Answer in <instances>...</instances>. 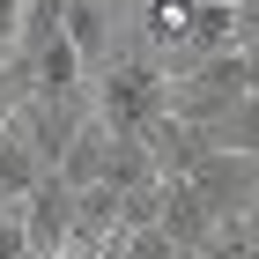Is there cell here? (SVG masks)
<instances>
[{
	"instance_id": "6da1fadb",
	"label": "cell",
	"mask_w": 259,
	"mask_h": 259,
	"mask_svg": "<svg viewBox=\"0 0 259 259\" xmlns=\"http://www.w3.org/2000/svg\"><path fill=\"white\" fill-rule=\"evenodd\" d=\"M97 119L111 126V134H126V141H148L170 119V67H163L156 52H141V60H126V67H104Z\"/></svg>"
},
{
	"instance_id": "7a4b0ae2",
	"label": "cell",
	"mask_w": 259,
	"mask_h": 259,
	"mask_svg": "<svg viewBox=\"0 0 259 259\" xmlns=\"http://www.w3.org/2000/svg\"><path fill=\"white\" fill-rule=\"evenodd\" d=\"M259 89V60L252 52H222V60H200L193 74H170V119H193L215 134L230 111Z\"/></svg>"
},
{
	"instance_id": "3957f363",
	"label": "cell",
	"mask_w": 259,
	"mask_h": 259,
	"mask_svg": "<svg viewBox=\"0 0 259 259\" xmlns=\"http://www.w3.org/2000/svg\"><path fill=\"white\" fill-rule=\"evenodd\" d=\"M200 200L215 207V222H244L259 200V156H237V148H215V156L193 170Z\"/></svg>"
},
{
	"instance_id": "277c9868",
	"label": "cell",
	"mask_w": 259,
	"mask_h": 259,
	"mask_svg": "<svg viewBox=\"0 0 259 259\" xmlns=\"http://www.w3.org/2000/svg\"><path fill=\"white\" fill-rule=\"evenodd\" d=\"M22 230H30V252L37 259H67V244H74V185L60 170L22 200Z\"/></svg>"
},
{
	"instance_id": "5b68a950",
	"label": "cell",
	"mask_w": 259,
	"mask_h": 259,
	"mask_svg": "<svg viewBox=\"0 0 259 259\" xmlns=\"http://www.w3.org/2000/svg\"><path fill=\"white\" fill-rule=\"evenodd\" d=\"M163 230H170V244H185V252H200L207 259V244H215V207L200 200V185L193 178H163Z\"/></svg>"
},
{
	"instance_id": "8992f818",
	"label": "cell",
	"mask_w": 259,
	"mask_h": 259,
	"mask_svg": "<svg viewBox=\"0 0 259 259\" xmlns=\"http://www.w3.org/2000/svg\"><path fill=\"white\" fill-rule=\"evenodd\" d=\"M148 156H156L163 178H193L200 163L215 156V134H207V126H193V119H163L156 134H148Z\"/></svg>"
},
{
	"instance_id": "52a82bcc",
	"label": "cell",
	"mask_w": 259,
	"mask_h": 259,
	"mask_svg": "<svg viewBox=\"0 0 259 259\" xmlns=\"http://www.w3.org/2000/svg\"><path fill=\"white\" fill-rule=\"evenodd\" d=\"M22 74H30V97H67V104H81V74H89V67H81V52L67 37H52L37 52V60H15Z\"/></svg>"
},
{
	"instance_id": "ba28073f",
	"label": "cell",
	"mask_w": 259,
	"mask_h": 259,
	"mask_svg": "<svg viewBox=\"0 0 259 259\" xmlns=\"http://www.w3.org/2000/svg\"><path fill=\"white\" fill-rule=\"evenodd\" d=\"M104 163H111V126L97 119V111H89V119L74 126V141H67V156H60V178L74 185H104Z\"/></svg>"
},
{
	"instance_id": "9c48e42d",
	"label": "cell",
	"mask_w": 259,
	"mask_h": 259,
	"mask_svg": "<svg viewBox=\"0 0 259 259\" xmlns=\"http://www.w3.org/2000/svg\"><path fill=\"white\" fill-rule=\"evenodd\" d=\"M67 45L81 52V67H111V15H104V0H67Z\"/></svg>"
},
{
	"instance_id": "30bf717a",
	"label": "cell",
	"mask_w": 259,
	"mask_h": 259,
	"mask_svg": "<svg viewBox=\"0 0 259 259\" xmlns=\"http://www.w3.org/2000/svg\"><path fill=\"white\" fill-rule=\"evenodd\" d=\"M163 170H156V156H148V141H126V134H111V163H104V185L111 193H148Z\"/></svg>"
},
{
	"instance_id": "8fae6325",
	"label": "cell",
	"mask_w": 259,
	"mask_h": 259,
	"mask_svg": "<svg viewBox=\"0 0 259 259\" xmlns=\"http://www.w3.org/2000/svg\"><path fill=\"white\" fill-rule=\"evenodd\" d=\"M215 148H237V156H259V89L215 126Z\"/></svg>"
},
{
	"instance_id": "7c38bea8",
	"label": "cell",
	"mask_w": 259,
	"mask_h": 259,
	"mask_svg": "<svg viewBox=\"0 0 259 259\" xmlns=\"http://www.w3.org/2000/svg\"><path fill=\"white\" fill-rule=\"evenodd\" d=\"M185 244H170V230H126V244H119V259H178Z\"/></svg>"
},
{
	"instance_id": "4fadbf2b",
	"label": "cell",
	"mask_w": 259,
	"mask_h": 259,
	"mask_svg": "<svg viewBox=\"0 0 259 259\" xmlns=\"http://www.w3.org/2000/svg\"><path fill=\"white\" fill-rule=\"evenodd\" d=\"M207 259H259V244L244 237L237 222H222V230H215V244H207Z\"/></svg>"
},
{
	"instance_id": "5bb4252c",
	"label": "cell",
	"mask_w": 259,
	"mask_h": 259,
	"mask_svg": "<svg viewBox=\"0 0 259 259\" xmlns=\"http://www.w3.org/2000/svg\"><path fill=\"white\" fill-rule=\"evenodd\" d=\"M0 259H37V252H30V230H22V215H0Z\"/></svg>"
},
{
	"instance_id": "9a60e30c",
	"label": "cell",
	"mask_w": 259,
	"mask_h": 259,
	"mask_svg": "<svg viewBox=\"0 0 259 259\" xmlns=\"http://www.w3.org/2000/svg\"><path fill=\"white\" fill-rule=\"evenodd\" d=\"M237 52L259 60V0H237Z\"/></svg>"
},
{
	"instance_id": "2e32d148",
	"label": "cell",
	"mask_w": 259,
	"mask_h": 259,
	"mask_svg": "<svg viewBox=\"0 0 259 259\" xmlns=\"http://www.w3.org/2000/svg\"><path fill=\"white\" fill-rule=\"evenodd\" d=\"M237 230H244V237H252V244H259V200H252V215H244V222H237Z\"/></svg>"
},
{
	"instance_id": "e0dca14e",
	"label": "cell",
	"mask_w": 259,
	"mask_h": 259,
	"mask_svg": "<svg viewBox=\"0 0 259 259\" xmlns=\"http://www.w3.org/2000/svg\"><path fill=\"white\" fill-rule=\"evenodd\" d=\"M0 215H8V207H0Z\"/></svg>"
}]
</instances>
